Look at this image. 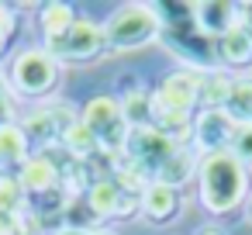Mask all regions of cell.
Masks as SVG:
<instances>
[{
	"label": "cell",
	"instance_id": "14",
	"mask_svg": "<svg viewBox=\"0 0 252 235\" xmlns=\"http://www.w3.org/2000/svg\"><path fill=\"white\" fill-rule=\"evenodd\" d=\"M63 235H87V232H80V228H69V232H63Z\"/></svg>",
	"mask_w": 252,
	"mask_h": 235
},
{
	"label": "cell",
	"instance_id": "1",
	"mask_svg": "<svg viewBox=\"0 0 252 235\" xmlns=\"http://www.w3.org/2000/svg\"><path fill=\"white\" fill-rule=\"evenodd\" d=\"M245 194V169L231 152H214L200 166V197L211 211H228Z\"/></svg>",
	"mask_w": 252,
	"mask_h": 235
},
{
	"label": "cell",
	"instance_id": "2",
	"mask_svg": "<svg viewBox=\"0 0 252 235\" xmlns=\"http://www.w3.org/2000/svg\"><path fill=\"white\" fill-rule=\"evenodd\" d=\"M156 35H159L156 7H125L118 18H111L104 42H111L114 49H138V45L152 42Z\"/></svg>",
	"mask_w": 252,
	"mask_h": 235
},
{
	"label": "cell",
	"instance_id": "6",
	"mask_svg": "<svg viewBox=\"0 0 252 235\" xmlns=\"http://www.w3.org/2000/svg\"><path fill=\"white\" fill-rule=\"evenodd\" d=\"M235 121L224 114V111H204L200 118H197V142H200V149H211V156L214 152H224V142H231L235 138Z\"/></svg>",
	"mask_w": 252,
	"mask_h": 235
},
{
	"label": "cell",
	"instance_id": "4",
	"mask_svg": "<svg viewBox=\"0 0 252 235\" xmlns=\"http://www.w3.org/2000/svg\"><path fill=\"white\" fill-rule=\"evenodd\" d=\"M11 80L21 94H45L56 83V59L49 52H21L14 59Z\"/></svg>",
	"mask_w": 252,
	"mask_h": 235
},
{
	"label": "cell",
	"instance_id": "9",
	"mask_svg": "<svg viewBox=\"0 0 252 235\" xmlns=\"http://www.w3.org/2000/svg\"><path fill=\"white\" fill-rule=\"evenodd\" d=\"M221 56H224V63H231V66L252 63V32L235 25V28L221 38Z\"/></svg>",
	"mask_w": 252,
	"mask_h": 235
},
{
	"label": "cell",
	"instance_id": "10",
	"mask_svg": "<svg viewBox=\"0 0 252 235\" xmlns=\"http://www.w3.org/2000/svg\"><path fill=\"white\" fill-rule=\"evenodd\" d=\"M42 25H45V35H49V38H59V35L69 32V25H73V11H69L66 4H52V7H45Z\"/></svg>",
	"mask_w": 252,
	"mask_h": 235
},
{
	"label": "cell",
	"instance_id": "7",
	"mask_svg": "<svg viewBox=\"0 0 252 235\" xmlns=\"http://www.w3.org/2000/svg\"><path fill=\"white\" fill-rule=\"evenodd\" d=\"M142 211L149 214V221H169L176 214V190H173V183L149 187L145 197H142Z\"/></svg>",
	"mask_w": 252,
	"mask_h": 235
},
{
	"label": "cell",
	"instance_id": "8",
	"mask_svg": "<svg viewBox=\"0 0 252 235\" xmlns=\"http://www.w3.org/2000/svg\"><path fill=\"white\" fill-rule=\"evenodd\" d=\"M193 14L200 18V28L211 32V35H221L224 38L235 28V7L231 4H197Z\"/></svg>",
	"mask_w": 252,
	"mask_h": 235
},
{
	"label": "cell",
	"instance_id": "5",
	"mask_svg": "<svg viewBox=\"0 0 252 235\" xmlns=\"http://www.w3.org/2000/svg\"><path fill=\"white\" fill-rule=\"evenodd\" d=\"M83 128H87L94 138L107 142V145H121V142H125V135H128V132H125V128H128V118H125L121 104H114V101L100 97V101L87 104Z\"/></svg>",
	"mask_w": 252,
	"mask_h": 235
},
{
	"label": "cell",
	"instance_id": "15",
	"mask_svg": "<svg viewBox=\"0 0 252 235\" xmlns=\"http://www.w3.org/2000/svg\"><path fill=\"white\" fill-rule=\"evenodd\" d=\"M249 214H252V204H249Z\"/></svg>",
	"mask_w": 252,
	"mask_h": 235
},
{
	"label": "cell",
	"instance_id": "3",
	"mask_svg": "<svg viewBox=\"0 0 252 235\" xmlns=\"http://www.w3.org/2000/svg\"><path fill=\"white\" fill-rule=\"evenodd\" d=\"M104 45V32L94 28L90 21H73L69 32H63L59 38H49V49H52V59H94Z\"/></svg>",
	"mask_w": 252,
	"mask_h": 235
},
{
	"label": "cell",
	"instance_id": "12",
	"mask_svg": "<svg viewBox=\"0 0 252 235\" xmlns=\"http://www.w3.org/2000/svg\"><path fill=\"white\" fill-rule=\"evenodd\" d=\"M45 159H32L28 163V169H25V187H32V190H42L49 180H52V169L49 166H42Z\"/></svg>",
	"mask_w": 252,
	"mask_h": 235
},
{
	"label": "cell",
	"instance_id": "11",
	"mask_svg": "<svg viewBox=\"0 0 252 235\" xmlns=\"http://www.w3.org/2000/svg\"><path fill=\"white\" fill-rule=\"evenodd\" d=\"M238 163H249L252 159V125H238L235 128V138H231V149H228Z\"/></svg>",
	"mask_w": 252,
	"mask_h": 235
},
{
	"label": "cell",
	"instance_id": "13",
	"mask_svg": "<svg viewBox=\"0 0 252 235\" xmlns=\"http://www.w3.org/2000/svg\"><path fill=\"white\" fill-rule=\"evenodd\" d=\"M90 201H94V207H97L100 214H111V211H114V204H118V190H114L111 183H100V187H94Z\"/></svg>",
	"mask_w": 252,
	"mask_h": 235
}]
</instances>
